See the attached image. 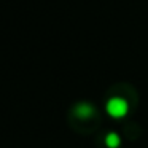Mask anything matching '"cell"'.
I'll list each match as a JSON object with an SVG mask.
<instances>
[{
  "mask_svg": "<svg viewBox=\"0 0 148 148\" xmlns=\"http://www.w3.org/2000/svg\"><path fill=\"white\" fill-rule=\"evenodd\" d=\"M121 143V138L116 134V131H105L99 138V145H103L105 148H118Z\"/></svg>",
  "mask_w": 148,
  "mask_h": 148,
  "instance_id": "3957f363",
  "label": "cell"
},
{
  "mask_svg": "<svg viewBox=\"0 0 148 148\" xmlns=\"http://www.w3.org/2000/svg\"><path fill=\"white\" fill-rule=\"evenodd\" d=\"M138 96L131 83H115L105 94V108L112 118H124L135 108Z\"/></svg>",
  "mask_w": 148,
  "mask_h": 148,
  "instance_id": "6da1fadb",
  "label": "cell"
},
{
  "mask_svg": "<svg viewBox=\"0 0 148 148\" xmlns=\"http://www.w3.org/2000/svg\"><path fill=\"white\" fill-rule=\"evenodd\" d=\"M67 123L75 132L92 134L99 129L100 123H102V115L96 103L89 102V100H78L69 108Z\"/></svg>",
  "mask_w": 148,
  "mask_h": 148,
  "instance_id": "7a4b0ae2",
  "label": "cell"
}]
</instances>
